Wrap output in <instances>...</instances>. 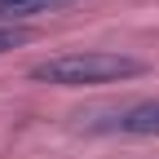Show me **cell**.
Returning a JSON list of instances; mask_svg holds the SVG:
<instances>
[{
    "label": "cell",
    "mask_w": 159,
    "mask_h": 159,
    "mask_svg": "<svg viewBox=\"0 0 159 159\" xmlns=\"http://www.w3.org/2000/svg\"><path fill=\"white\" fill-rule=\"evenodd\" d=\"M146 75L142 57L115 53V49H75V53H57L31 66L35 84H53V89H89V84H119V80H137Z\"/></svg>",
    "instance_id": "6da1fadb"
},
{
    "label": "cell",
    "mask_w": 159,
    "mask_h": 159,
    "mask_svg": "<svg viewBox=\"0 0 159 159\" xmlns=\"http://www.w3.org/2000/svg\"><path fill=\"white\" fill-rule=\"evenodd\" d=\"M84 133H119V137H159V97H137V102H111L89 106L75 115Z\"/></svg>",
    "instance_id": "7a4b0ae2"
},
{
    "label": "cell",
    "mask_w": 159,
    "mask_h": 159,
    "mask_svg": "<svg viewBox=\"0 0 159 159\" xmlns=\"http://www.w3.org/2000/svg\"><path fill=\"white\" fill-rule=\"evenodd\" d=\"M57 5H71V0H0V22L5 27H18L22 18H35V13H49Z\"/></svg>",
    "instance_id": "3957f363"
},
{
    "label": "cell",
    "mask_w": 159,
    "mask_h": 159,
    "mask_svg": "<svg viewBox=\"0 0 159 159\" xmlns=\"http://www.w3.org/2000/svg\"><path fill=\"white\" fill-rule=\"evenodd\" d=\"M27 40H31V27H5V22H0V53L27 44Z\"/></svg>",
    "instance_id": "277c9868"
}]
</instances>
